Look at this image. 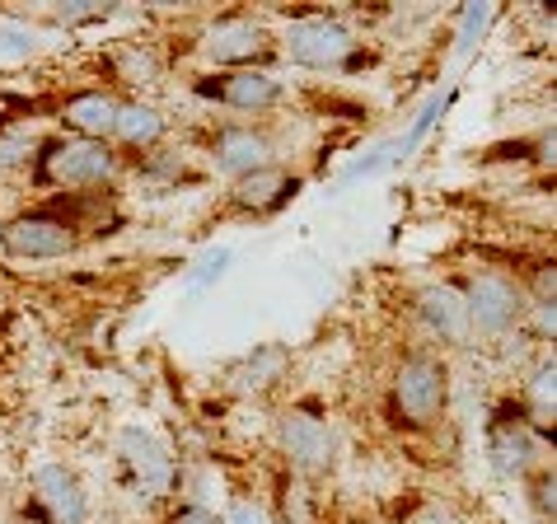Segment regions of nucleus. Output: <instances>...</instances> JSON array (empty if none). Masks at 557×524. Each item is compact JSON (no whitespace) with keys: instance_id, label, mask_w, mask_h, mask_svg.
Wrapping results in <instances>:
<instances>
[{"instance_id":"nucleus-7","label":"nucleus","mask_w":557,"mask_h":524,"mask_svg":"<svg viewBox=\"0 0 557 524\" xmlns=\"http://www.w3.org/2000/svg\"><path fill=\"white\" fill-rule=\"evenodd\" d=\"M197 95L235 108V113H272V108L286 99V89L268 66H262V71H221L215 80L197 85Z\"/></svg>"},{"instance_id":"nucleus-17","label":"nucleus","mask_w":557,"mask_h":524,"mask_svg":"<svg viewBox=\"0 0 557 524\" xmlns=\"http://www.w3.org/2000/svg\"><path fill=\"white\" fill-rule=\"evenodd\" d=\"M553 408H557V365H553V357H544L534 365L530 394H524V408H520L524 426H530L539 440L553 436Z\"/></svg>"},{"instance_id":"nucleus-24","label":"nucleus","mask_w":557,"mask_h":524,"mask_svg":"<svg viewBox=\"0 0 557 524\" xmlns=\"http://www.w3.org/2000/svg\"><path fill=\"white\" fill-rule=\"evenodd\" d=\"M169 524H225V520L215 515L211 506H197V501H188V506H174V511H169Z\"/></svg>"},{"instance_id":"nucleus-4","label":"nucleus","mask_w":557,"mask_h":524,"mask_svg":"<svg viewBox=\"0 0 557 524\" xmlns=\"http://www.w3.org/2000/svg\"><path fill=\"white\" fill-rule=\"evenodd\" d=\"M282 52L309 71H343L356 61V52H361V38H356L343 20L305 14V20H290V28L282 34Z\"/></svg>"},{"instance_id":"nucleus-1","label":"nucleus","mask_w":557,"mask_h":524,"mask_svg":"<svg viewBox=\"0 0 557 524\" xmlns=\"http://www.w3.org/2000/svg\"><path fill=\"white\" fill-rule=\"evenodd\" d=\"M394 412L408 426H436L450 408V365L436 351H408L394 370Z\"/></svg>"},{"instance_id":"nucleus-16","label":"nucleus","mask_w":557,"mask_h":524,"mask_svg":"<svg viewBox=\"0 0 557 524\" xmlns=\"http://www.w3.org/2000/svg\"><path fill=\"white\" fill-rule=\"evenodd\" d=\"M164 141V113L154 103H122L117 108V127H113V146L127 150H154Z\"/></svg>"},{"instance_id":"nucleus-26","label":"nucleus","mask_w":557,"mask_h":524,"mask_svg":"<svg viewBox=\"0 0 557 524\" xmlns=\"http://www.w3.org/2000/svg\"><path fill=\"white\" fill-rule=\"evenodd\" d=\"M225 262H230V249H215L211 258H207V267L197 272V286H207V282H215V276L225 272Z\"/></svg>"},{"instance_id":"nucleus-20","label":"nucleus","mask_w":557,"mask_h":524,"mask_svg":"<svg viewBox=\"0 0 557 524\" xmlns=\"http://www.w3.org/2000/svg\"><path fill=\"white\" fill-rule=\"evenodd\" d=\"M42 52V28L0 20V61H28Z\"/></svg>"},{"instance_id":"nucleus-6","label":"nucleus","mask_w":557,"mask_h":524,"mask_svg":"<svg viewBox=\"0 0 557 524\" xmlns=\"http://www.w3.org/2000/svg\"><path fill=\"white\" fill-rule=\"evenodd\" d=\"M272 52L276 38L268 34V24L249 20V14H221L202 34V57L225 71H262V61Z\"/></svg>"},{"instance_id":"nucleus-25","label":"nucleus","mask_w":557,"mask_h":524,"mask_svg":"<svg viewBox=\"0 0 557 524\" xmlns=\"http://www.w3.org/2000/svg\"><path fill=\"white\" fill-rule=\"evenodd\" d=\"M225 524H272L268 520V511H262V506H253V501H235L230 506V515H221Z\"/></svg>"},{"instance_id":"nucleus-14","label":"nucleus","mask_w":557,"mask_h":524,"mask_svg":"<svg viewBox=\"0 0 557 524\" xmlns=\"http://www.w3.org/2000/svg\"><path fill=\"white\" fill-rule=\"evenodd\" d=\"M300 178L286 174V169H258L249 178H235V188H230V207L244 211V215H268L276 207H286L290 197H296Z\"/></svg>"},{"instance_id":"nucleus-22","label":"nucleus","mask_w":557,"mask_h":524,"mask_svg":"<svg viewBox=\"0 0 557 524\" xmlns=\"http://www.w3.org/2000/svg\"><path fill=\"white\" fill-rule=\"evenodd\" d=\"M108 14H113L108 5H52L48 20H52V28H66L71 34V28H81V24H103Z\"/></svg>"},{"instance_id":"nucleus-15","label":"nucleus","mask_w":557,"mask_h":524,"mask_svg":"<svg viewBox=\"0 0 557 524\" xmlns=\"http://www.w3.org/2000/svg\"><path fill=\"white\" fill-rule=\"evenodd\" d=\"M117 99L103 89H81L61 103V122L81 136V141H108L113 146V127H117Z\"/></svg>"},{"instance_id":"nucleus-10","label":"nucleus","mask_w":557,"mask_h":524,"mask_svg":"<svg viewBox=\"0 0 557 524\" xmlns=\"http://www.w3.org/2000/svg\"><path fill=\"white\" fill-rule=\"evenodd\" d=\"M487 459L502 477H530L544 469V440L524 426L520 412L516 417H497L487 431Z\"/></svg>"},{"instance_id":"nucleus-5","label":"nucleus","mask_w":557,"mask_h":524,"mask_svg":"<svg viewBox=\"0 0 557 524\" xmlns=\"http://www.w3.org/2000/svg\"><path fill=\"white\" fill-rule=\"evenodd\" d=\"M0 249L20 262H42V258H66L81 249V229L66 225L52 207L42 211H20L0 225Z\"/></svg>"},{"instance_id":"nucleus-18","label":"nucleus","mask_w":557,"mask_h":524,"mask_svg":"<svg viewBox=\"0 0 557 524\" xmlns=\"http://www.w3.org/2000/svg\"><path fill=\"white\" fill-rule=\"evenodd\" d=\"M286 370H290L286 347H258L253 357H244L235 370H230V384H235L239 394H262V389H272Z\"/></svg>"},{"instance_id":"nucleus-29","label":"nucleus","mask_w":557,"mask_h":524,"mask_svg":"<svg viewBox=\"0 0 557 524\" xmlns=\"http://www.w3.org/2000/svg\"><path fill=\"white\" fill-rule=\"evenodd\" d=\"M0 487H5V477H0Z\"/></svg>"},{"instance_id":"nucleus-19","label":"nucleus","mask_w":557,"mask_h":524,"mask_svg":"<svg viewBox=\"0 0 557 524\" xmlns=\"http://www.w3.org/2000/svg\"><path fill=\"white\" fill-rule=\"evenodd\" d=\"M108 66H113L117 80H127V85H150V80H160V57H154L146 42H113L108 48Z\"/></svg>"},{"instance_id":"nucleus-12","label":"nucleus","mask_w":557,"mask_h":524,"mask_svg":"<svg viewBox=\"0 0 557 524\" xmlns=\"http://www.w3.org/2000/svg\"><path fill=\"white\" fill-rule=\"evenodd\" d=\"M34 497L42 506V515L52 524H85L89 520V497L66 464H38L34 469Z\"/></svg>"},{"instance_id":"nucleus-13","label":"nucleus","mask_w":557,"mask_h":524,"mask_svg":"<svg viewBox=\"0 0 557 524\" xmlns=\"http://www.w3.org/2000/svg\"><path fill=\"white\" fill-rule=\"evenodd\" d=\"M417 314H422L426 333H431V337H441V342H450V347L473 342L469 310H463L459 286H450V282H431V286H422V290H417Z\"/></svg>"},{"instance_id":"nucleus-21","label":"nucleus","mask_w":557,"mask_h":524,"mask_svg":"<svg viewBox=\"0 0 557 524\" xmlns=\"http://www.w3.org/2000/svg\"><path fill=\"white\" fill-rule=\"evenodd\" d=\"M524 497H530V506H534V515L544 520V524H553V515H557V477H553V469L544 464L539 473H530L524 477Z\"/></svg>"},{"instance_id":"nucleus-9","label":"nucleus","mask_w":557,"mask_h":524,"mask_svg":"<svg viewBox=\"0 0 557 524\" xmlns=\"http://www.w3.org/2000/svg\"><path fill=\"white\" fill-rule=\"evenodd\" d=\"M276 440H282L286 459L300 473H329L333 469L337 440H333L329 422L314 417V412H286V417L276 422Z\"/></svg>"},{"instance_id":"nucleus-11","label":"nucleus","mask_w":557,"mask_h":524,"mask_svg":"<svg viewBox=\"0 0 557 524\" xmlns=\"http://www.w3.org/2000/svg\"><path fill=\"white\" fill-rule=\"evenodd\" d=\"M122 459H127L132 483H136L141 497H169V491H174L178 469H174V459H169V450L150 436L146 426H127V431H122Z\"/></svg>"},{"instance_id":"nucleus-28","label":"nucleus","mask_w":557,"mask_h":524,"mask_svg":"<svg viewBox=\"0 0 557 524\" xmlns=\"http://www.w3.org/2000/svg\"><path fill=\"white\" fill-rule=\"evenodd\" d=\"M14 524H52V520L42 511H20V515H14Z\"/></svg>"},{"instance_id":"nucleus-27","label":"nucleus","mask_w":557,"mask_h":524,"mask_svg":"<svg viewBox=\"0 0 557 524\" xmlns=\"http://www.w3.org/2000/svg\"><path fill=\"white\" fill-rule=\"evenodd\" d=\"M412 524H455V515H450V511H441V506H431V511L412 515Z\"/></svg>"},{"instance_id":"nucleus-23","label":"nucleus","mask_w":557,"mask_h":524,"mask_svg":"<svg viewBox=\"0 0 557 524\" xmlns=\"http://www.w3.org/2000/svg\"><path fill=\"white\" fill-rule=\"evenodd\" d=\"M34 160V141L24 132H5L0 136V169H24Z\"/></svg>"},{"instance_id":"nucleus-8","label":"nucleus","mask_w":557,"mask_h":524,"mask_svg":"<svg viewBox=\"0 0 557 524\" xmlns=\"http://www.w3.org/2000/svg\"><path fill=\"white\" fill-rule=\"evenodd\" d=\"M211 160L221 174L230 178H249L258 169L276 164V141L262 127H249V122H230L211 136Z\"/></svg>"},{"instance_id":"nucleus-2","label":"nucleus","mask_w":557,"mask_h":524,"mask_svg":"<svg viewBox=\"0 0 557 524\" xmlns=\"http://www.w3.org/2000/svg\"><path fill=\"white\" fill-rule=\"evenodd\" d=\"M463 310H469V328L473 337H487V342H497V337H510L530 314V296H524V286L516 276L506 272H473L469 282H463Z\"/></svg>"},{"instance_id":"nucleus-3","label":"nucleus","mask_w":557,"mask_h":524,"mask_svg":"<svg viewBox=\"0 0 557 524\" xmlns=\"http://www.w3.org/2000/svg\"><path fill=\"white\" fill-rule=\"evenodd\" d=\"M122 155L108 141H81V136H57V141L42 146L38 174L52 183V188L66 192H99L108 178H117Z\"/></svg>"}]
</instances>
